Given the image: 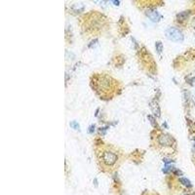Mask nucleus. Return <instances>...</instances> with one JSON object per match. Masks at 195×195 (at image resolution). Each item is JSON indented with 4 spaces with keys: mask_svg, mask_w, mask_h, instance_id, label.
Returning a JSON list of instances; mask_svg holds the SVG:
<instances>
[{
    "mask_svg": "<svg viewBox=\"0 0 195 195\" xmlns=\"http://www.w3.org/2000/svg\"><path fill=\"white\" fill-rule=\"evenodd\" d=\"M113 3H114L115 5H118V4H119V2H118V1H113Z\"/></svg>",
    "mask_w": 195,
    "mask_h": 195,
    "instance_id": "f8f14e48",
    "label": "nucleus"
},
{
    "mask_svg": "<svg viewBox=\"0 0 195 195\" xmlns=\"http://www.w3.org/2000/svg\"><path fill=\"white\" fill-rule=\"evenodd\" d=\"M149 119H150L151 123H153V125H156V122H155V120L153 119V118H151V116H149Z\"/></svg>",
    "mask_w": 195,
    "mask_h": 195,
    "instance_id": "9b49d317",
    "label": "nucleus"
},
{
    "mask_svg": "<svg viewBox=\"0 0 195 195\" xmlns=\"http://www.w3.org/2000/svg\"><path fill=\"white\" fill-rule=\"evenodd\" d=\"M181 195H190V194H186V193H183V194H181Z\"/></svg>",
    "mask_w": 195,
    "mask_h": 195,
    "instance_id": "ddd939ff",
    "label": "nucleus"
},
{
    "mask_svg": "<svg viewBox=\"0 0 195 195\" xmlns=\"http://www.w3.org/2000/svg\"><path fill=\"white\" fill-rule=\"evenodd\" d=\"M179 181H181V183L183 184V185L187 187V188H191V187H192V184H191L190 181H189L188 179H186V178H179Z\"/></svg>",
    "mask_w": 195,
    "mask_h": 195,
    "instance_id": "39448f33",
    "label": "nucleus"
},
{
    "mask_svg": "<svg viewBox=\"0 0 195 195\" xmlns=\"http://www.w3.org/2000/svg\"><path fill=\"white\" fill-rule=\"evenodd\" d=\"M70 125H71V127L74 128V129H78V128H79L78 123H77V122H75V121H74V122H73V121L71 122V123H70Z\"/></svg>",
    "mask_w": 195,
    "mask_h": 195,
    "instance_id": "6e6552de",
    "label": "nucleus"
},
{
    "mask_svg": "<svg viewBox=\"0 0 195 195\" xmlns=\"http://www.w3.org/2000/svg\"><path fill=\"white\" fill-rule=\"evenodd\" d=\"M189 15V12L188 11H184V12H181L179 13V14L177 16V19H178V20H179V22H183V20H185L187 17H188Z\"/></svg>",
    "mask_w": 195,
    "mask_h": 195,
    "instance_id": "423d86ee",
    "label": "nucleus"
},
{
    "mask_svg": "<svg viewBox=\"0 0 195 195\" xmlns=\"http://www.w3.org/2000/svg\"><path fill=\"white\" fill-rule=\"evenodd\" d=\"M166 36L168 38H170L171 40L178 41V42H179V41H183V38H184L183 32H181L179 29L174 27H169V29L166 30Z\"/></svg>",
    "mask_w": 195,
    "mask_h": 195,
    "instance_id": "f257e3e1",
    "label": "nucleus"
},
{
    "mask_svg": "<svg viewBox=\"0 0 195 195\" xmlns=\"http://www.w3.org/2000/svg\"><path fill=\"white\" fill-rule=\"evenodd\" d=\"M96 42H97V39H95V40H93V41H92V42H91V43H90V44H89V47H92V46H93V45H94V44H95V43H96Z\"/></svg>",
    "mask_w": 195,
    "mask_h": 195,
    "instance_id": "1a4fd4ad",
    "label": "nucleus"
},
{
    "mask_svg": "<svg viewBox=\"0 0 195 195\" xmlns=\"http://www.w3.org/2000/svg\"><path fill=\"white\" fill-rule=\"evenodd\" d=\"M162 43L160 42V41H157V42H156V49H157V52L159 53V54H161L162 53Z\"/></svg>",
    "mask_w": 195,
    "mask_h": 195,
    "instance_id": "0eeeda50",
    "label": "nucleus"
},
{
    "mask_svg": "<svg viewBox=\"0 0 195 195\" xmlns=\"http://www.w3.org/2000/svg\"><path fill=\"white\" fill-rule=\"evenodd\" d=\"M102 158V161H104V163L106 164V165L111 166V165H113V164H115V162L117 161L118 156L116 155V153L107 150V151H104V152Z\"/></svg>",
    "mask_w": 195,
    "mask_h": 195,
    "instance_id": "f03ea898",
    "label": "nucleus"
},
{
    "mask_svg": "<svg viewBox=\"0 0 195 195\" xmlns=\"http://www.w3.org/2000/svg\"><path fill=\"white\" fill-rule=\"evenodd\" d=\"M94 130H95V125H92L91 128H89V132L93 133V132H94Z\"/></svg>",
    "mask_w": 195,
    "mask_h": 195,
    "instance_id": "9d476101",
    "label": "nucleus"
},
{
    "mask_svg": "<svg viewBox=\"0 0 195 195\" xmlns=\"http://www.w3.org/2000/svg\"><path fill=\"white\" fill-rule=\"evenodd\" d=\"M147 16L151 20H153V22H158V20L161 19L160 14H159L158 12L154 11V10H150V11H148Z\"/></svg>",
    "mask_w": 195,
    "mask_h": 195,
    "instance_id": "20e7f679",
    "label": "nucleus"
},
{
    "mask_svg": "<svg viewBox=\"0 0 195 195\" xmlns=\"http://www.w3.org/2000/svg\"><path fill=\"white\" fill-rule=\"evenodd\" d=\"M158 142L163 145H171L173 143L174 140L169 135H161L158 138Z\"/></svg>",
    "mask_w": 195,
    "mask_h": 195,
    "instance_id": "7ed1b4c3",
    "label": "nucleus"
}]
</instances>
